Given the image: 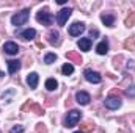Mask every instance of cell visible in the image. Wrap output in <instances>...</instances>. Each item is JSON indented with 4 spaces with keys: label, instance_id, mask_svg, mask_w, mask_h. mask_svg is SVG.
Returning a JSON list of instances; mask_svg holds the SVG:
<instances>
[{
    "label": "cell",
    "instance_id": "6da1fadb",
    "mask_svg": "<svg viewBox=\"0 0 135 133\" xmlns=\"http://www.w3.org/2000/svg\"><path fill=\"white\" fill-rule=\"evenodd\" d=\"M80 117H82V113H80L79 110H71V111L68 113L66 119H65V125H66L68 129L77 125V122L80 121Z\"/></svg>",
    "mask_w": 135,
    "mask_h": 133
},
{
    "label": "cell",
    "instance_id": "7a4b0ae2",
    "mask_svg": "<svg viewBox=\"0 0 135 133\" xmlns=\"http://www.w3.org/2000/svg\"><path fill=\"white\" fill-rule=\"evenodd\" d=\"M28 16H30V11H28V9H22L21 13H17V14H14V16L11 17V24L16 25V27L24 25V24L28 21Z\"/></svg>",
    "mask_w": 135,
    "mask_h": 133
},
{
    "label": "cell",
    "instance_id": "3957f363",
    "mask_svg": "<svg viewBox=\"0 0 135 133\" xmlns=\"http://www.w3.org/2000/svg\"><path fill=\"white\" fill-rule=\"evenodd\" d=\"M36 21L39 22V24H42V25H52V22H54V16L50 14V13H47L46 9L42 11H39V13H36Z\"/></svg>",
    "mask_w": 135,
    "mask_h": 133
},
{
    "label": "cell",
    "instance_id": "277c9868",
    "mask_svg": "<svg viewBox=\"0 0 135 133\" xmlns=\"http://www.w3.org/2000/svg\"><path fill=\"white\" fill-rule=\"evenodd\" d=\"M71 14H72V8H63V9L57 14V24H58L60 27H63L68 22V19L71 17Z\"/></svg>",
    "mask_w": 135,
    "mask_h": 133
},
{
    "label": "cell",
    "instance_id": "5b68a950",
    "mask_svg": "<svg viewBox=\"0 0 135 133\" xmlns=\"http://www.w3.org/2000/svg\"><path fill=\"white\" fill-rule=\"evenodd\" d=\"M83 32H85V24L83 22H74L69 27V34L71 36H80Z\"/></svg>",
    "mask_w": 135,
    "mask_h": 133
},
{
    "label": "cell",
    "instance_id": "8992f818",
    "mask_svg": "<svg viewBox=\"0 0 135 133\" xmlns=\"http://www.w3.org/2000/svg\"><path fill=\"white\" fill-rule=\"evenodd\" d=\"M121 99L119 97H115V96H110V97H107L105 99V106L108 108V110H118L119 106H121Z\"/></svg>",
    "mask_w": 135,
    "mask_h": 133
},
{
    "label": "cell",
    "instance_id": "52a82bcc",
    "mask_svg": "<svg viewBox=\"0 0 135 133\" xmlns=\"http://www.w3.org/2000/svg\"><path fill=\"white\" fill-rule=\"evenodd\" d=\"M85 78L90 81V83H101L102 77L98 74V72H94V70H91V69H86L85 70Z\"/></svg>",
    "mask_w": 135,
    "mask_h": 133
},
{
    "label": "cell",
    "instance_id": "ba28073f",
    "mask_svg": "<svg viewBox=\"0 0 135 133\" xmlns=\"http://www.w3.org/2000/svg\"><path fill=\"white\" fill-rule=\"evenodd\" d=\"M3 50H5V53H8V55H17L19 45H17L16 42L9 41V42H5V44H3Z\"/></svg>",
    "mask_w": 135,
    "mask_h": 133
},
{
    "label": "cell",
    "instance_id": "9c48e42d",
    "mask_svg": "<svg viewBox=\"0 0 135 133\" xmlns=\"http://www.w3.org/2000/svg\"><path fill=\"white\" fill-rule=\"evenodd\" d=\"M75 99H77V102H79L80 105H88L90 100H91V97H90L88 93H85V91H79V93L75 94Z\"/></svg>",
    "mask_w": 135,
    "mask_h": 133
},
{
    "label": "cell",
    "instance_id": "30bf717a",
    "mask_svg": "<svg viewBox=\"0 0 135 133\" xmlns=\"http://www.w3.org/2000/svg\"><path fill=\"white\" fill-rule=\"evenodd\" d=\"M38 81H39V75L36 74V72H32V74H28V77H27V83H28V86L35 89L36 86H38Z\"/></svg>",
    "mask_w": 135,
    "mask_h": 133
},
{
    "label": "cell",
    "instance_id": "8fae6325",
    "mask_svg": "<svg viewBox=\"0 0 135 133\" xmlns=\"http://www.w3.org/2000/svg\"><path fill=\"white\" fill-rule=\"evenodd\" d=\"M79 49H80L82 52H88V50L91 49V39H90V38H82V39L79 41Z\"/></svg>",
    "mask_w": 135,
    "mask_h": 133
},
{
    "label": "cell",
    "instance_id": "7c38bea8",
    "mask_svg": "<svg viewBox=\"0 0 135 133\" xmlns=\"http://www.w3.org/2000/svg\"><path fill=\"white\" fill-rule=\"evenodd\" d=\"M19 69H21V61H17V60H9L8 61V72L9 74H14Z\"/></svg>",
    "mask_w": 135,
    "mask_h": 133
},
{
    "label": "cell",
    "instance_id": "4fadbf2b",
    "mask_svg": "<svg viewBox=\"0 0 135 133\" xmlns=\"http://www.w3.org/2000/svg\"><path fill=\"white\" fill-rule=\"evenodd\" d=\"M21 36L24 39H27V41H32V39H35V36H36V30L35 28H27V30H24L21 33Z\"/></svg>",
    "mask_w": 135,
    "mask_h": 133
},
{
    "label": "cell",
    "instance_id": "5bb4252c",
    "mask_svg": "<svg viewBox=\"0 0 135 133\" xmlns=\"http://www.w3.org/2000/svg\"><path fill=\"white\" fill-rule=\"evenodd\" d=\"M101 21L104 22V25H107V27H113V24H115V17L112 14H102Z\"/></svg>",
    "mask_w": 135,
    "mask_h": 133
},
{
    "label": "cell",
    "instance_id": "9a60e30c",
    "mask_svg": "<svg viewBox=\"0 0 135 133\" xmlns=\"http://www.w3.org/2000/svg\"><path fill=\"white\" fill-rule=\"evenodd\" d=\"M96 52H98L99 55H105V53L108 52V42H107V41H101V42L98 44V47H96Z\"/></svg>",
    "mask_w": 135,
    "mask_h": 133
},
{
    "label": "cell",
    "instance_id": "2e32d148",
    "mask_svg": "<svg viewBox=\"0 0 135 133\" xmlns=\"http://www.w3.org/2000/svg\"><path fill=\"white\" fill-rule=\"evenodd\" d=\"M46 88H47L49 91H55V89L58 88L57 80H55V78H47V80H46Z\"/></svg>",
    "mask_w": 135,
    "mask_h": 133
},
{
    "label": "cell",
    "instance_id": "e0dca14e",
    "mask_svg": "<svg viewBox=\"0 0 135 133\" xmlns=\"http://www.w3.org/2000/svg\"><path fill=\"white\" fill-rule=\"evenodd\" d=\"M58 38H60V33H58V32H50V33H49V42H50L52 45H55V44L60 42Z\"/></svg>",
    "mask_w": 135,
    "mask_h": 133
},
{
    "label": "cell",
    "instance_id": "ac0fdd59",
    "mask_svg": "<svg viewBox=\"0 0 135 133\" xmlns=\"http://www.w3.org/2000/svg\"><path fill=\"white\" fill-rule=\"evenodd\" d=\"M55 60H57L55 53H46V57H44V63L46 64H52V63H55Z\"/></svg>",
    "mask_w": 135,
    "mask_h": 133
},
{
    "label": "cell",
    "instance_id": "d6986e66",
    "mask_svg": "<svg viewBox=\"0 0 135 133\" xmlns=\"http://www.w3.org/2000/svg\"><path fill=\"white\" fill-rule=\"evenodd\" d=\"M61 72H63V74H65V75H71V74H72V72H74V66H72V64H71V63H66V64H65V66L61 67Z\"/></svg>",
    "mask_w": 135,
    "mask_h": 133
},
{
    "label": "cell",
    "instance_id": "ffe728a7",
    "mask_svg": "<svg viewBox=\"0 0 135 133\" xmlns=\"http://www.w3.org/2000/svg\"><path fill=\"white\" fill-rule=\"evenodd\" d=\"M126 96H127V97H135V85L134 86H129V88L126 89Z\"/></svg>",
    "mask_w": 135,
    "mask_h": 133
},
{
    "label": "cell",
    "instance_id": "44dd1931",
    "mask_svg": "<svg viewBox=\"0 0 135 133\" xmlns=\"http://www.w3.org/2000/svg\"><path fill=\"white\" fill-rule=\"evenodd\" d=\"M9 133H24V127H22V125H14V127L9 130Z\"/></svg>",
    "mask_w": 135,
    "mask_h": 133
},
{
    "label": "cell",
    "instance_id": "7402d4cb",
    "mask_svg": "<svg viewBox=\"0 0 135 133\" xmlns=\"http://www.w3.org/2000/svg\"><path fill=\"white\" fill-rule=\"evenodd\" d=\"M66 57H68V58H71V60H75L77 63H82V58H80V57H77L75 53H68Z\"/></svg>",
    "mask_w": 135,
    "mask_h": 133
},
{
    "label": "cell",
    "instance_id": "603a6c76",
    "mask_svg": "<svg viewBox=\"0 0 135 133\" xmlns=\"http://www.w3.org/2000/svg\"><path fill=\"white\" fill-rule=\"evenodd\" d=\"M134 22H135V14H132V17H127V19H126V25H127V27H131Z\"/></svg>",
    "mask_w": 135,
    "mask_h": 133
},
{
    "label": "cell",
    "instance_id": "cb8c5ba5",
    "mask_svg": "<svg viewBox=\"0 0 135 133\" xmlns=\"http://www.w3.org/2000/svg\"><path fill=\"white\" fill-rule=\"evenodd\" d=\"M124 45H126V47H131V45L135 47V41H126V44H124Z\"/></svg>",
    "mask_w": 135,
    "mask_h": 133
},
{
    "label": "cell",
    "instance_id": "d4e9b609",
    "mask_svg": "<svg viewBox=\"0 0 135 133\" xmlns=\"http://www.w3.org/2000/svg\"><path fill=\"white\" fill-rule=\"evenodd\" d=\"M90 36H91V38H93V36H98V30H91Z\"/></svg>",
    "mask_w": 135,
    "mask_h": 133
},
{
    "label": "cell",
    "instance_id": "484cf974",
    "mask_svg": "<svg viewBox=\"0 0 135 133\" xmlns=\"http://www.w3.org/2000/svg\"><path fill=\"white\" fill-rule=\"evenodd\" d=\"M3 75H5V74H3V72H2V70H0V77H3Z\"/></svg>",
    "mask_w": 135,
    "mask_h": 133
},
{
    "label": "cell",
    "instance_id": "4316f807",
    "mask_svg": "<svg viewBox=\"0 0 135 133\" xmlns=\"http://www.w3.org/2000/svg\"><path fill=\"white\" fill-rule=\"evenodd\" d=\"M74 133H83V132H74Z\"/></svg>",
    "mask_w": 135,
    "mask_h": 133
}]
</instances>
